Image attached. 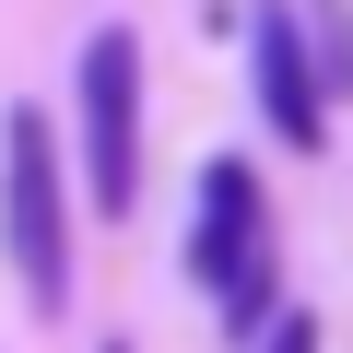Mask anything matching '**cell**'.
I'll use <instances>...</instances> for the list:
<instances>
[{
	"mask_svg": "<svg viewBox=\"0 0 353 353\" xmlns=\"http://www.w3.org/2000/svg\"><path fill=\"white\" fill-rule=\"evenodd\" d=\"M0 248H12L24 306H59L71 294V201H59V141H48L36 106L0 118Z\"/></svg>",
	"mask_w": 353,
	"mask_h": 353,
	"instance_id": "cell-1",
	"label": "cell"
},
{
	"mask_svg": "<svg viewBox=\"0 0 353 353\" xmlns=\"http://www.w3.org/2000/svg\"><path fill=\"white\" fill-rule=\"evenodd\" d=\"M189 271L212 283L224 330H271V189L248 165H212L201 176V236H189Z\"/></svg>",
	"mask_w": 353,
	"mask_h": 353,
	"instance_id": "cell-2",
	"label": "cell"
},
{
	"mask_svg": "<svg viewBox=\"0 0 353 353\" xmlns=\"http://www.w3.org/2000/svg\"><path fill=\"white\" fill-rule=\"evenodd\" d=\"M83 176L94 212H141V36L106 24L83 48Z\"/></svg>",
	"mask_w": 353,
	"mask_h": 353,
	"instance_id": "cell-3",
	"label": "cell"
},
{
	"mask_svg": "<svg viewBox=\"0 0 353 353\" xmlns=\"http://www.w3.org/2000/svg\"><path fill=\"white\" fill-rule=\"evenodd\" d=\"M248 48H259V118L294 141V153H318L330 141V71H318V36L283 12V0H259V12H248Z\"/></svg>",
	"mask_w": 353,
	"mask_h": 353,
	"instance_id": "cell-4",
	"label": "cell"
},
{
	"mask_svg": "<svg viewBox=\"0 0 353 353\" xmlns=\"http://www.w3.org/2000/svg\"><path fill=\"white\" fill-rule=\"evenodd\" d=\"M306 36H318V71H330V94H353V12L330 0V12H318Z\"/></svg>",
	"mask_w": 353,
	"mask_h": 353,
	"instance_id": "cell-5",
	"label": "cell"
},
{
	"mask_svg": "<svg viewBox=\"0 0 353 353\" xmlns=\"http://www.w3.org/2000/svg\"><path fill=\"white\" fill-rule=\"evenodd\" d=\"M259 353H318V330H306V318H271V330H259Z\"/></svg>",
	"mask_w": 353,
	"mask_h": 353,
	"instance_id": "cell-6",
	"label": "cell"
},
{
	"mask_svg": "<svg viewBox=\"0 0 353 353\" xmlns=\"http://www.w3.org/2000/svg\"><path fill=\"white\" fill-rule=\"evenodd\" d=\"M106 353H130V341H106Z\"/></svg>",
	"mask_w": 353,
	"mask_h": 353,
	"instance_id": "cell-7",
	"label": "cell"
}]
</instances>
